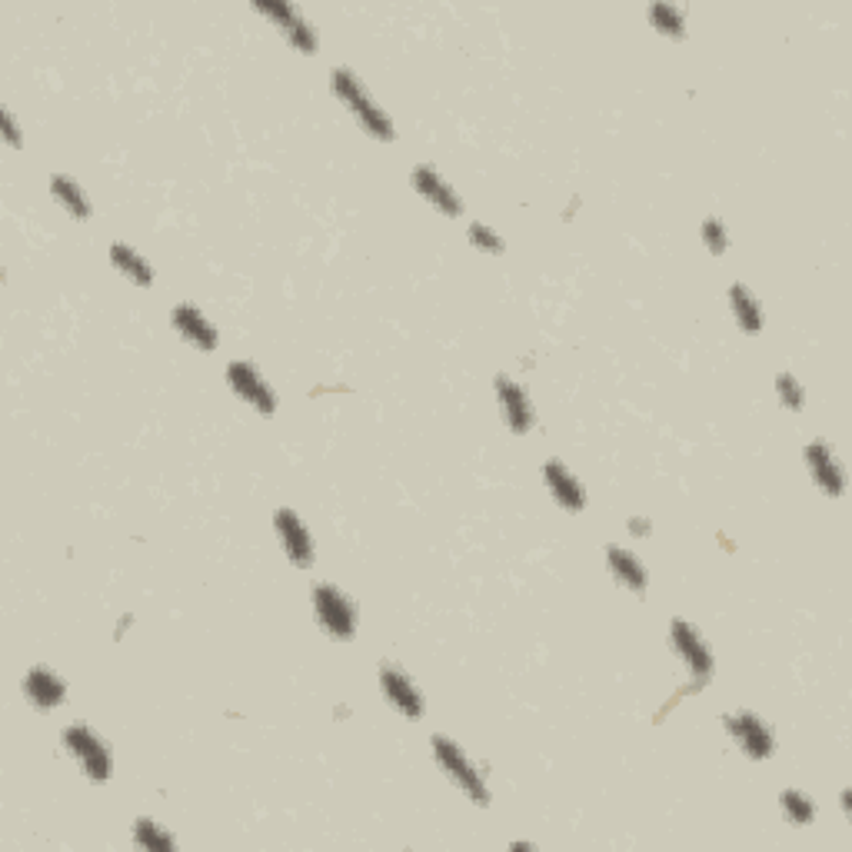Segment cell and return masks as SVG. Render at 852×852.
Here are the masks:
<instances>
[{
    "label": "cell",
    "mask_w": 852,
    "mask_h": 852,
    "mask_svg": "<svg viewBox=\"0 0 852 852\" xmlns=\"http://www.w3.org/2000/svg\"><path fill=\"white\" fill-rule=\"evenodd\" d=\"M330 80H333V94L354 111V117L364 124V130H367L370 137H377V140H393V120L383 114V107H380L373 97H367L364 83L357 80L354 70L336 67V70L330 73Z\"/></svg>",
    "instance_id": "cell-1"
},
{
    "label": "cell",
    "mask_w": 852,
    "mask_h": 852,
    "mask_svg": "<svg viewBox=\"0 0 852 852\" xmlns=\"http://www.w3.org/2000/svg\"><path fill=\"white\" fill-rule=\"evenodd\" d=\"M313 617L333 640H354L357 633V607L347 592H339L333 583L313 586Z\"/></svg>",
    "instance_id": "cell-2"
},
{
    "label": "cell",
    "mask_w": 852,
    "mask_h": 852,
    "mask_svg": "<svg viewBox=\"0 0 852 852\" xmlns=\"http://www.w3.org/2000/svg\"><path fill=\"white\" fill-rule=\"evenodd\" d=\"M64 746H67V752L77 759L80 770L88 773L94 783H104V780L114 776V756H111V746H107V742H104L91 726H80V723L67 726V729H64Z\"/></svg>",
    "instance_id": "cell-3"
},
{
    "label": "cell",
    "mask_w": 852,
    "mask_h": 852,
    "mask_svg": "<svg viewBox=\"0 0 852 852\" xmlns=\"http://www.w3.org/2000/svg\"><path fill=\"white\" fill-rule=\"evenodd\" d=\"M434 756H437V762L444 765V773L470 796V803H476V806H490V790H486V780H483V773L476 770V765L463 756V749L453 742V739H447V736H434Z\"/></svg>",
    "instance_id": "cell-4"
},
{
    "label": "cell",
    "mask_w": 852,
    "mask_h": 852,
    "mask_svg": "<svg viewBox=\"0 0 852 852\" xmlns=\"http://www.w3.org/2000/svg\"><path fill=\"white\" fill-rule=\"evenodd\" d=\"M669 636H672V646L679 653V659L687 663L690 676H693V690H700L706 679L713 676V653L706 646V640L700 636V630L687 620H672L669 626Z\"/></svg>",
    "instance_id": "cell-5"
},
{
    "label": "cell",
    "mask_w": 852,
    "mask_h": 852,
    "mask_svg": "<svg viewBox=\"0 0 852 852\" xmlns=\"http://www.w3.org/2000/svg\"><path fill=\"white\" fill-rule=\"evenodd\" d=\"M723 723H726V733L736 739V746H739L749 759H770V756L776 752V736H773V729L765 726L756 713L739 710V713L723 716Z\"/></svg>",
    "instance_id": "cell-6"
},
{
    "label": "cell",
    "mask_w": 852,
    "mask_h": 852,
    "mask_svg": "<svg viewBox=\"0 0 852 852\" xmlns=\"http://www.w3.org/2000/svg\"><path fill=\"white\" fill-rule=\"evenodd\" d=\"M227 383H230V390H233L240 400H246L253 410H261L264 416H274V413H277V393H274V387L261 377V370L253 367V364L233 360V364L227 367Z\"/></svg>",
    "instance_id": "cell-7"
},
{
    "label": "cell",
    "mask_w": 852,
    "mask_h": 852,
    "mask_svg": "<svg viewBox=\"0 0 852 852\" xmlns=\"http://www.w3.org/2000/svg\"><path fill=\"white\" fill-rule=\"evenodd\" d=\"M274 530H277V537H280V546H284L287 560H290L297 569H310V566H313V556H316L313 537H310V530L303 527V520L293 514L290 506H284V509H277V514H274Z\"/></svg>",
    "instance_id": "cell-8"
},
{
    "label": "cell",
    "mask_w": 852,
    "mask_h": 852,
    "mask_svg": "<svg viewBox=\"0 0 852 852\" xmlns=\"http://www.w3.org/2000/svg\"><path fill=\"white\" fill-rule=\"evenodd\" d=\"M496 400H499V413H503V419H506V426L514 434H527L530 426L537 423V410H533V403H530V393H527V387L523 383H517V380H509V377H496Z\"/></svg>",
    "instance_id": "cell-9"
},
{
    "label": "cell",
    "mask_w": 852,
    "mask_h": 852,
    "mask_svg": "<svg viewBox=\"0 0 852 852\" xmlns=\"http://www.w3.org/2000/svg\"><path fill=\"white\" fill-rule=\"evenodd\" d=\"M803 457H806V467H809L816 486H819L826 496L836 499V496L845 493V470H842V463L836 460V453H832V447H829L826 440H813V444H806Z\"/></svg>",
    "instance_id": "cell-10"
},
{
    "label": "cell",
    "mask_w": 852,
    "mask_h": 852,
    "mask_svg": "<svg viewBox=\"0 0 852 852\" xmlns=\"http://www.w3.org/2000/svg\"><path fill=\"white\" fill-rule=\"evenodd\" d=\"M413 187L423 200H430L444 217H460L463 214V200L460 194L440 177V170L430 166V163H419L413 166Z\"/></svg>",
    "instance_id": "cell-11"
},
{
    "label": "cell",
    "mask_w": 852,
    "mask_h": 852,
    "mask_svg": "<svg viewBox=\"0 0 852 852\" xmlns=\"http://www.w3.org/2000/svg\"><path fill=\"white\" fill-rule=\"evenodd\" d=\"M380 687H383V693H387V700L396 713H403L406 719H419L423 696H419V690H416V683L410 679L406 669H400L393 663H383L380 666Z\"/></svg>",
    "instance_id": "cell-12"
},
{
    "label": "cell",
    "mask_w": 852,
    "mask_h": 852,
    "mask_svg": "<svg viewBox=\"0 0 852 852\" xmlns=\"http://www.w3.org/2000/svg\"><path fill=\"white\" fill-rule=\"evenodd\" d=\"M170 320H174L177 333L187 339V344H194L197 350H204V354L217 350L220 333H217V326L207 320V313H204L200 307H194V303H177L174 313H170Z\"/></svg>",
    "instance_id": "cell-13"
},
{
    "label": "cell",
    "mask_w": 852,
    "mask_h": 852,
    "mask_svg": "<svg viewBox=\"0 0 852 852\" xmlns=\"http://www.w3.org/2000/svg\"><path fill=\"white\" fill-rule=\"evenodd\" d=\"M257 11L267 14V18H274L277 27L284 31V37H287L297 50H303V54H313V50H316V34H313V27H310V21L303 18L300 8H293V4H274V0H267V4H257Z\"/></svg>",
    "instance_id": "cell-14"
},
{
    "label": "cell",
    "mask_w": 852,
    "mask_h": 852,
    "mask_svg": "<svg viewBox=\"0 0 852 852\" xmlns=\"http://www.w3.org/2000/svg\"><path fill=\"white\" fill-rule=\"evenodd\" d=\"M24 696H27L41 713H50V710H57V706L67 700V687H64V679H60L54 669L34 666V669L24 676Z\"/></svg>",
    "instance_id": "cell-15"
},
{
    "label": "cell",
    "mask_w": 852,
    "mask_h": 852,
    "mask_svg": "<svg viewBox=\"0 0 852 852\" xmlns=\"http://www.w3.org/2000/svg\"><path fill=\"white\" fill-rule=\"evenodd\" d=\"M543 480L553 493V499L566 509V514H579V509L586 506V493L579 486V480L569 473V467L563 460H546L543 467Z\"/></svg>",
    "instance_id": "cell-16"
},
{
    "label": "cell",
    "mask_w": 852,
    "mask_h": 852,
    "mask_svg": "<svg viewBox=\"0 0 852 852\" xmlns=\"http://www.w3.org/2000/svg\"><path fill=\"white\" fill-rule=\"evenodd\" d=\"M607 566H610V573L630 589V592H646V569H643V563L630 553V550H623V546H607Z\"/></svg>",
    "instance_id": "cell-17"
},
{
    "label": "cell",
    "mask_w": 852,
    "mask_h": 852,
    "mask_svg": "<svg viewBox=\"0 0 852 852\" xmlns=\"http://www.w3.org/2000/svg\"><path fill=\"white\" fill-rule=\"evenodd\" d=\"M729 310L739 323L742 333H759L762 330V307L752 297V290L746 284H733L729 287Z\"/></svg>",
    "instance_id": "cell-18"
},
{
    "label": "cell",
    "mask_w": 852,
    "mask_h": 852,
    "mask_svg": "<svg viewBox=\"0 0 852 852\" xmlns=\"http://www.w3.org/2000/svg\"><path fill=\"white\" fill-rule=\"evenodd\" d=\"M111 261H114V267H117L127 280H134L137 287H150V284H153V267L140 257L134 246L114 243V246H111Z\"/></svg>",
    "instance_id": "cell-19"
},
{
    "label": "cell",
    "mask_w": 852,
    "mask_h": 852,
    "mask_svg": "<svg viewBox=\"0 0 852 852\" xmlns=\"http://www.w3.org/2000/svg\"><path fill=\"white\" fill-rule=\"evenodd\" d=\"M50 194L64 204V210H67L73 220H91V200H88V194L80 191L77 181H70V177H64V174H54V177H50Z\"/></svg>",
    "instance_id": "cell-20"
},
{
    "label": "cell",
    "mask_w": 852,
    "mask_h": 852,
    "mask_svg": "<svg viewBox=\"0 0 852 852\" xmlns=\"http://www.w3.org/2000/svg\"><path fill=\"white\" fill-rule=\"evenodd\" d=\"M649 21L659 34L666 37H683L687 34V11L672 8V4H653L649 8Z\"/></svg>",
    "instance_id": "cell-21"
},
{
    "label": "cell",
    "mask_w": 852,
    "mask_h": 852,
    "mask_svg": "<svg viewBox=\"0 0 852 852\" xmlns=\"http://www.w3.org/2000/svg\"><path fill=\"white\" fill-rule=\"evenodd\" d=\"M134 842L143 845V849H150V852H160V849L170 852V849H177L174 836L163 832L153 819H137V822H134Z\"/></svg>",
    "instance_id": "cell-22"
},
{
    "label": "cell",
    "mask_w": 852,
    "mask_h": 852,
    "mask_svg": "<svg viewBox=\"0 0 852 852\" xmlns=\"http://www.w3.org/2000/svg\"><path fill=\"white\" fill-rule=\"evenodd\" d=\"M780 803H783L786 819L796 822V826H809V822L816 819V806H813V799H809L806 793H799V790H783Z\"/></svg>",
    "instance_id": "cell-23"
},
{
    "label": "cell",
    "mask_w": 852,
    "mask_h": 852,
    "mask_svg": "<svg viewBox=\"0 0 852 852\" xmlns=\"http://www.w3.org/2000/svg\"><path fill=\"white\" fill-rule=\"evenodd\" d=\"M776 393H780V400H783L790 410H803V406H806V390L799 387V380H796L793 373H780Z\"/></svg>",
    "instance_id": "cell-24"
},
{
    "label": "cell",
    "mask_w": 852,
    "mask_h": 852,
    "mask_svg": "<svg viewBox=\"0 0 852 852\" xmlns=\"http://www.w3.org/2000/svg\"><path fill=\"white\" fill-rule=\"evenodd\" d=\"M703 240H706L710 253H726L729 237H726V227H723L719 217H706V223H703Z\"/></svg>",
    "instance_id": "cell-25"
},
{
    "label": "cell",
    "mask_w": 852,
    "mask_h": 852,
    "mask_svg": "<svg viewBox=\"0 0 852 852\" xmlns=\"http://www.w3.org/2000/svg\"><path fill=\"white\" fill-rule=\"evenodd\" d=\"M470 243H473L476 250H486V253H503L499 233H493L486 223H470Z\"/></svg>",
    "instance_id": "cell-26"
},
{
    "label": "cell",
    "mask_w": 852,
    "mask_h": 852,
    "mask_svg": "<svg viewBox=\"0 0 852 852\" xmlns=\"http://www.w3.org/2000/svg\"><path fill=\"white\" fill-rule=\"evenodd\" d=\"M0 120H4V137H8V143H11V147H21V134H18V124H14L11 111L0 114Z\"/></svg>",
    "instance_id": "cell-27"
},
{
    "label": "cell",
    "mask_w": 852,
    "mask_h": 852,
    "mask_svg": "<svg viewBox=\"0 0 852 852\" xmlns=\"http://www.w3.org/2000/svg\"><path fill=\"white\" fill-rule=\"evenodd\" d=\"M633 537H649V520H630Z\"/></svg>",
    "instance_id": "cell-28"
}]
</instances>
